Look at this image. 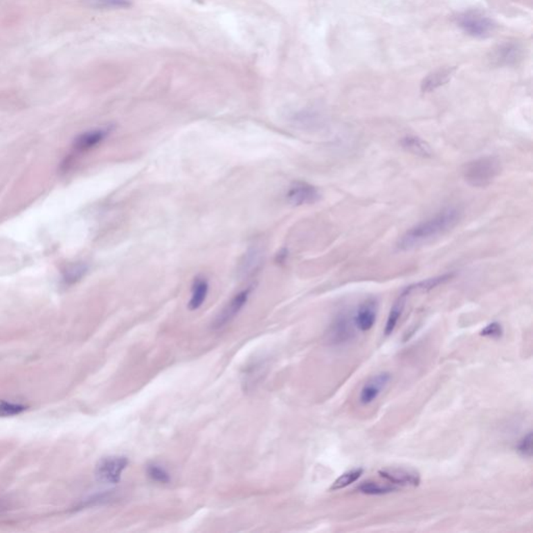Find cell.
Segmentation results:
<instances>
[{
    "mask_svg": "<svg viewBox=\"0 0 533 533\" xmlns=\"http://www.w3.org/2000/svg\"><path fill=\"white\" fill-rule=\"evenodd\" d=\"M452 278V274H444V275L437 276V278H429V280H423V282H418V284H413V286L408 287L406 289L402 295L408 296L415 291H429L431 289L435 288V287L440 286V284H444V282H448L450 278Z\"/></svg>",
    "mask_w": 533,
    "mask_h": 533,
    "instance_id": "ac0fdd59",
    "label": "cell"
},
{
    "mask_svg": "<svg viewBox=\"0 0 533 533\" xmlns=\"http://www.w3.org/2000/svg\"><path fill=\"white\" fill-rule=\"evenodd\" d=\"M88 272V266L82 262L70 264L66 268L62 278V282L65 286L69 287L82 280Z\"/></svg>",
    "mask_w": 533,
    "mask_h": 533,
    "instance_id": "2e32d148",
    "label": "cell"
},
{
    "mask_svg": "<svg viewBox=\"0 0 533 533\" xmlns=\"http://www.w3.org/2000/svg\"><path fill=\"white\" fill-rule=\"evenodd\" d=\"M260 264V252L258 250L253 249L246 256L245 262H244L243 272H245V273L253 272V269L256 270Z\"/></svg>",
    "mask_w": 533,
    "mask_h": 533,
    "instance_id": "d4e9b609",
    "label": "cell"
},
{
    "mask_svg": "<svg viewBox=\"0 0 533 533\" xmlns=\"http://www.w3.org/2000/svg\"><path fill=\"white\" fill-rule=\"evenodd\" d=\"M455 71V67H449L439 69L437 71L433 72V73L428 74L423 80L422 84H421V91L423 93H431L437 90V89L441 88V87L445 86L453 78Z\"/></svg>",
    "mask_w": 533,
    "mask_h": 533,
    "instance_id": "7c38bea8",
    "label": "cell"
},
{
    "mask_svg": "<svg viewBox=\"0 0 533 533\" xmlns=\"http://www.w3.org/2000/svg\"><path fill=\"white\" fill-rule=\"evenodd\" d=\"M352 327L349 324L348 319L343 317L338 318L334 322V326H332V338L334 340L338 341V343L344 342V341L348 340L352 336Z\"/></svg>",
    "mask_w": 533,
    "mask_h": 533,
    "instance_id": "d6986e66",
    "label": "cell"
},
{
    "mask_svg": "<svg viewBox=\"0 0 533 533\" xmlns=\"http://www.w3.org/2000/svg\"><path fill=\"white\" fill-rule=\"evenodd\" d=\"M400 145L406 152L421 158H431L433 150L431 146L418 136L408 135L400 140Z\"/></svg>",
    "mask_w": 533,
    "mask_h": 533,
    "instance_id": "4fadbf2b",
    "label": "cell"
},
{
    "mask_svg": "<svg viewBox=\"0 0 533 533\" xmlns=\"http://www.w3.org/2000/svg\"><path fill=\"white\" fill-rule=\"evenodd\" d=\"M86 7L94 10H122L132 7V0H82Z\"/></svg>",
    "mask_w": 533,
    "mask_h": 533,
    "instance_id": "9a60e30c",
    "label": "cell"
},
{
    "mask_svg": "<svg viewBox=\"0 0 533 533\" xmlns=\"http://www.w3.org/2000/svg\"><path fill=\"white\" fill-rule=\"evenodd\" d=\"M287 258H288V251H287V249H282L276 256V262H284Z\"/></svg>",
    "mask_w": 533,
    "mask_h": 533,
    "instance_id": "4316f807",
    "label": "cell"
},
{
    "mask_svg": "<svg viewBox=\"0 0 533 533\" xmlns=\"http://www.w3.org/2000/svg\"><path fill=\"white\" fill-rule=\"evenodd\" d=\"M516 451L524 458H531L532 455V433H527L518 441V445H516Z\"/></svg>",
    "mask_w": 533,
    "mask_h": 533,
    "instance_id": "cb8c5ba5",
    "label": "cell"
},
{
    "mask_svg": "<svg viewBox=\"0 0 533 533\" xmlns=\"http://www.w3.org/2000/svg\"><path fill=\"white\" fill-rule=\"evenodd\" d=\"M524 53V49L518 43L504 42L496 46L489 53V60L491 65L498 67L514 66L521 61Z\"/></svg>",
    "mask_w": 533,
    "mask_h": 533,
    "instance_id": "52a82bcc",
    "label": "cell"
},
{
    "mask_svg": "<svg viewBox=\"0 0 533 533\" xmlns=\"http://www.w3.org/2000/svg\"><path fill=\"white\" fill-rule=\"evenodd\" d=\"M480 336L497 340L503 336V328H502L501 324L498 323V322H493L481 330Z\"/></svg>",
    "mask_w": 533,
    "mask_h": 533,
    "instance_id": "484cf974",
    "label": "cell"
},
{
    "mask_svg": "<svg viewBox=\"0 0 533 533\" xmlns=\"http://www.w3.org/2000/svg\"><path fill=\"white\" fill-rule=\"evenodd\" d=\"M501 161L494 156H482L462 167V177L473 188H487L501 173Z\"/></svg>",
    "mask_w": 533,
    "mask_h": 533,
    "instance_id": "7a4b0ae2",
    "label": "cell"
},
{
    "mask_svg": "<svg viewBox=\"0 0 533 533\" xmlns=\"http://www.w3.org/2000/svg\"><path fill=\"white\" fill-rule=\"evenodd\" d=\"M456 24L467 35L474 38H487L495 28L493 20L478 10L460 14L456 17Z\"/></svg>",
    "mask_w": 533,
    "mask_h": 533,
    "instance_id": "3957f363",
    "label": "cell"
},
{
    "mask_svg": "<svg viewBox=\"0 0 533 533\" xmlns=\"http://www.w3.org/2000/svg\"><path fill=\"white\" fill-rule=\"evenodd\" d=\"M390 380V375L388 373H380L372 377L361 388V395H359L361 404L368 406L375 401L382 390L388 386Z\"/></svg>",
    "mask_w": 533,
    "mask_h": 533,
    "instance_id": "30bf717a",
    "label": "cell"
},
{
    "mask_svg": "<svg viewBox=\"0 0 533 533\" xmlns=\"http://www.w3.org/2000/svg\"><path fill=\"white\" fill-rule=\"evenodd\" d=\"M128 462L125 456H107L99 460L95 469V476L100 482L116 485L121 480L122 474L127 468Z\"/></svg>",
    "mask_w": 533,
    "mask_h": 533,
    "instance_id": "277c9868",
    "label": "cell"
},
{
    "mask_svg": "<svg viewBox=\"0 0 533 533\" xmlns=\"http://www.w3.org/2000/svg\"><path fill=\"white\" fill-rule=\"evenodd\" d=\"M462 210L458 206L443 208L435 216L408 229L399 239L397 246L402 251H410L431 243L453 229L462 220Z\"/></svg>",
    "mask_w": 533,
    "mask_h": 533,
    "instance_id": "6da1fadb",
    "label": "cell"
},
{
    "mask_svg": "<svg viewBox=\"0 0 533 533\" xmlns=\"http://www.w3.org/2000/svg\"><path fill=\"white\" fill-rule=\"evenodd\" d=\"M287 200L295 206L314 204L321 199V192L317 187L307 181H294L287 192Z\"/></svg>",
    "mask_w": 533,
    "mask_h": 533,
    "instance_id": "5b68a950",
    "label": "cell"
},
{
    "mask_svg": "<svg viewBox=\"0 0 533 533\" xmlns=\"http://www.w3.org/2000/svg\"><path fill=\"white\" fill-rule=\"evenodd\" d=\"M111 130L109 127L96 128V129L89 130V132H84L82 135L78 136L74 140L72 154H70V156H68L65 162L71 160L74 156L89 152V150H93V148L98 146L99 144L102 143L107 139V136L109 135Z\"/></svg>",
    "mask_w": 533,
    "mask_h": 533,
    "instance_id": "ba28073f",
    "label": "cell"
},
{
    "mask_svg": "<svg viewBox=\"0 0 533 533\" xmlns=\"http://www.w3.org/2000/svg\"><path fill=\"white\" fill-rule=\"evenodd\" d=\"M26 410V406H22V404L0 400V417L1 418L17 416V415L21 414Z\"/></svg>",
    "mask_w": 533,
    "mask_h": 533,
    "instance_id": "603a6c76",
    "label": "cell"
},
{
    "mask_svg": "<svg viewBox=\"0 0 533 533\" xmlns=\"http://www.w3.org/2000/svg\"><path fill=\"white\" fill-rule=\"evenodd\" d=\"M377 316V303L375 300L365 301L359 307L356 316L354 318V323L361 332H369L376 322Z\"/></svg>",
    "mask_w": 533,
    "mask_h": 533,
    "instance_id": "8fae6325",
    "label": "cell"
},
{
    "mask_svg": "<svg viewBox=\"0 0 533 533\" xmlns=\"http://www.w3.org/2000/svg\"><path fill=\"white\" fill-rule=\"evenodd\" d=\"M147 476L152 479L154 482L160 483V485H168L171 481V476L166 469L158 464H150L146 468Z\"/></svg>",
    "mask_w": 533,
    "mask_h": 533,
    "instance_id": "7402d4cb",
    "label": "cell"
},
{
    "mask_svg": "<svg viewBox=\"0 0 533 533\" xmlns=\"http://www.w3.org/2000/svg\"><path fill=\"white\" fill-rule=\"evenodd\" d=\"M404 296L400 297L399 300L395 303L394 307L390 309V315H388V321H386V328H384V334L386 336H390L394 332L395 328H396L397 324H398L399 319L401 317L402 311H404Z\"/></svg>",
    "mask_w": 533,
    "mask_h": 533,
    "instance_id": "ffe728a7",
    "label": "cell"
},
{
    "mask_svg": "<svg viewBox=\"0 0 533 533\" xmlns=\"http://www.w3.org/2000/svg\"><path fill=\"white\" fill-rule=\"evenodd\" d=\"M380 477L395 487H417L420 485V475L413 470L404 468L382 469L378 472Z\"/></svg>",
    "mask_w": 533,
    "mask_h": 533,
    "instance_id": "9c48e42d",
    "label": "cell"
},
{
    "mask_svg": "<svg viewBox=\"0 0 533 533\" xmlns=\"http://www.w3.org/2000/svg\"><path fill=\"white\" fill-rule=\"evenodd\" d=\"M398 489V487H395V485H381V483L373 482V481H365L357 487V491L370 496L386 495V494L394 493Z\"/></svg>",
    "mask_w": 533,
    "mask_h": 533,
    "instance_id": "e0dca14e",
    "label": "cell"
},
{
    "mask_svg": "<svg viewBox=\"0 0 533 533\" xmlns=\"http://www.w3.org/2000/svg\"><path fill=\"white\" fill-rule=\"evenodd\" d=\"M363 469H353V470L348 471V472L344 473L341 475L334 483H332L330 491H340V489H345V487H349V485L354 483L355 481L359 480L363 475Z\"/></svg>",
    "mask_w": 533,
    "mask_h": 533,
    "instance_id": "44dd1931",
    "label": "cell"
},
{
    "mask_svg": "<svg viewBox=\"0 0 533 533\" xmlns=\"http://www.w3.org/2000/svg\"><path fill=\"white\" fill-rule=\"evenodd\" d=\"M250 294H251V289L250 288L245 289V290L235 294L231 299V301L223 307L222 311L219 313L216 319L213 322V329H222L227 324L231 323L239 315L240 311L243 309V307H245L248 299H249Z\"/></svg>",
    "mask_w": 533,
    "mask_h": 533,
    "instance_id": "8992f818",
    "label": "cell"
},
{
    "mask_svg": "<svg viewBox=\"0 0 533 533\" xmlns=\"http://www.w3.org/2000/svg\"><path fill=\"white\" fill-rule=\"evenodd\" d=\"M208 288L210 286L206 278L198 276L194 280L192 284L191 299L188 305L190 311H197L204 305L208 297Z\"/></svg>",
    "mask_w": 533,
    "mask_h": 533,
    "instance_id": "5bb4252c",
    "label": "cell"
}]
</instances>
